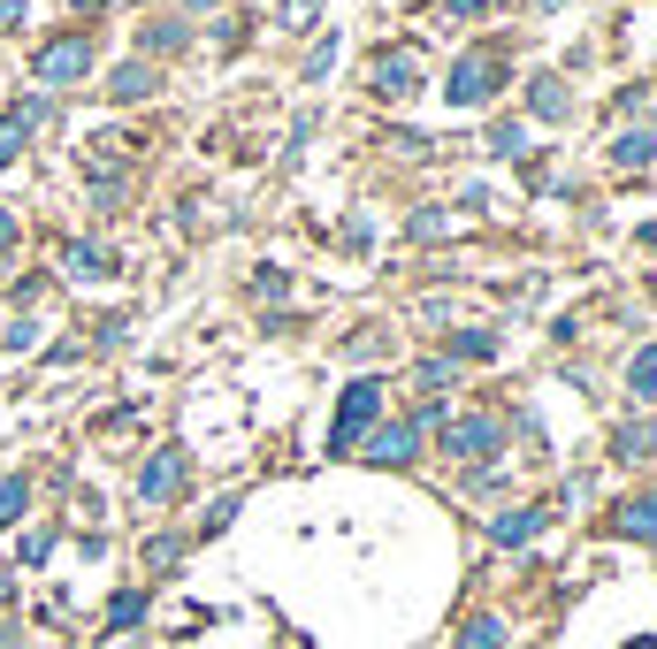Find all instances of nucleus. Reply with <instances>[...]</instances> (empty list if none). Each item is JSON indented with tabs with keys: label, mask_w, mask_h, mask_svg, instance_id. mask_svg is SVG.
Instances as JSON below:
<instances>
[{
	"label": "nucleus",
	"mask_w": 657,
	"mask_h": 649,
	"mask_svg": "<svg viewBox=\"0 0 657 649\" xmlns=\"http://www.w3.org/2000/svg\"><path fill=\"white\" fill-rule=\"evenodd\" d=\"M444 444H452L459 459H490L497 444H504V428H497L490 413H475V421H459V428H444Z\"/></svg>",
	"instance_id": "obj_6"
},
{
	"label": "nucleus",
	"mask_w": 657,
	"mask_h": 649,
	"mask_svg": "<svg viewBox=\"0 0 657 649\" xmlns=\"http://www.w3.org/2000/svg\"><path fill=\"white\" fill-rule=\"evenodd\" d=\"M620 535H635V542H657V496H635V504H620Z\"/></svg>",
	"instance_id": "obj_8"
},
{
	"label": "nucleus",
	"mask_w": 657,
	"mask_h": 649,
	"mask_svg": "<svg viewBox=\"0 0 657 649\" xmlns=\"http://www.w3.org/2000/svg\"><path fill=\"white\" fill-rule=\"evenodd\" d=\"M283 23H291V31H307V23H314V0H283Z\"/></svg>",
	"instance_id": "obj_21"
},
{
	"label": "nucleus",
	"mask_w": 657,
	"mask_h": 649,
	"mask_svg": "<svg viewBox=\"0 0 657 649\" xmlns=\"http://www.w3.org/2000/svg\"><path fill=\"white\" fill-rule=\"evenodd\" d=\"M108 92H115V100H146V92H154V69H146V61H131V69H115V85H108Z\"/></svg>",
	"instance_id": "obj_10"
},
{
	"label": "nucleus",
	"mask_w": 657,
	"mask_h": 649,
	"mask_svg": "<svg viewBox=\"0 0 657 649\" xmlns=\"http://www.w3.org/2000/svg\"><path fill=\"white\" fill-rule=\"evenodd\" d=\"M69 276H115V253H100V245H69Z\"/></svg>",
	"instance_id": "obj_11"
},
{
	"label": "nucleus",
	"mask_w": 657,
	"mask_h": 649,
	"mask_svg": "<svg viewBox=\"0 0 657 649\" xmlns=\"http://www.w3.org/2000/svg\"><path fill=\"white\" fill-rule=\"evenodd\" d=\"M183 474H191V459H183V444H168V451H154V459H146L138 496H146V504H176V496H183Z\"/></svg>",
	"instance_id": "obj_3"
},
{
	"label": "nucleus",
	"mask_w": 657,
	"mask_h": 649,
	"mask_svg": "<svg viewBox=\"0 0 657 649\" xmlns=\"http://www.w3.org/2000/svg\"><path fill=\"white\" fill-rule=\"evenodd\" d=\"M543 519H550V512H512V519H497V542L512 550V542H527V535H543Z\"/></svg>",
	"instance_id": "obj_12"
},
{
	"label": "nucleus",
	"mask_w": 657,
	"mask_h": 649,
	"mask_svg": "<svg viewBox=\"0 0 657 649\" xmlns=\"http://www.w3.org/2000/svg\"><path fill=\"white\" fill-rule=\"evenodd\" d=\"M23 23V0H0V31H15Z\"/></svg>",
	"instance_id": "obj_22"
},
{
	"label": "nucleus",
	"mask_w": 657,
	"mask_h": 649,
	"mask_svg": "<svg viewBox=\"0 0 657 649\" xmlns=\"http://www.w3.org/2000/svg\"><path fill=\"white\" fill-rule=\"evenodd\" d=\"M0 245H15V214H0Z\"/></svg>",
	"instance_id": "obj_24"
},
{
	"label": "nucleus",
	"mask_w": 657,
	"mask_h": 649,
	"mask_svg": "<svg viewBox=\"0 0 657 649\" xmlns=\"http://www.w3.org/2000/svg\"><path fill=\"white\" fill-rule=\"evenodd\" d=\"M612 161H620V168H650L657 161V138H650V131H627V138L612 146Z\"/></svg>",
	"instance_id": "obj_9"
},
{
	"label": "nucleus",
	"mask_w": 657,
	"mask_h": 649,
	"mask_svg": "<svg viewBox=\"0 0 657 649\" xmlns=\"http://www.w3.org/2000/svg\"><path fill=\"white\" fill-rule=\"evenodd\" d=\"M497 85H504V61H497V54H467V61L452 69V85H444V92H452V108H482Z\"/></svg>",
	"instance_id": "obj_2"
},
{
	"label": "nucleus",
	"mask_w": 657,
	"mask_h": 649,
	"mask_svg": "<svg viewBox=\"0 0 657 649\" xmlns=\"http://www.w3.org/2000/svg\"><path fill=\"white\" fill-rule=\"evenodd\" d=\"M452 351H459V359H490L497 336H490V328H459V336H452Z\"/></svg>",
	"instance_id": "obj_14"
},
{
	"label": "nucleus",
	"mask_w": 657,
	"mask_h": 649,
	"mask_svg": "<svg viewBox=\"0 0 657 649\" xmlns=\"http://www.w3.org/2000/svg\"><path fill=\"white\" fill-rule=\"evenodd\" d=\"M23 138H31L23 123H0V168H8V161H15V154H23Z\"/></svg>",
	"instance_id": "obj_20"
},
{
	"label": "nucleus",
	"mask_w": 657,
	"mask_h": 649,
	"mask_svg": "<svg viewBox=\"0 0 657 649\" xmlns=\"http://www.w3.org/2000/svg\"><path fill=\"white\" fill-rule=\"evenodd\" d=\"M85 69H92V38H54L38 54V85H77Z\"/></svg>",
	"instance_id": "obj_4"
},
{
	"label": "nucleus",
	"mask_w": 657,
	"mask_h": 649,
	"mask_svg": "<svg viewBox=\"0 0 657 649\" xmlns=\"http://www.w3.org/2000/svg\"><path fill=\"white\" fill-rule=\"evenodd\" d=\"M413 451H421V436H413L405 421H382V428L367 436V459H375V467H413Z\"/></svg>",
	"instance_id": "obj_5"
},
{
	"label": "nucleus",
	"mask_w": 657,
	"mask_h": 649,
	"mask_svg": "<svg viewBox=\"0 0 657 649\" xmlns=\"http://www.w3.org/2000/svg\"><path fill=\"white\" fill-rule=\"evenodd\" d=\"M23 504H31V482H0V527L23 519Z\"/></svg>",
	"instance_id": "obj_19"
},
{
	"label": "nucleus",
	"mask_w": 657,
	"mask_h": 649,
	"mask_svg": "<svg viewBox=\"0 0 657 649\" xmlns=\"http://www.w3.org/2000/svg\"><path fill=\"white\" fill-rule=\"evenodd\" d=\"M459 649H504V619H467Z\"/></svg>",
	"instance_id": "obj_13"
},
{
	"label": "nucleus",
	"mask_w": 657,
	"mask_h": 649,
	"mask_svg": "<svg viewBox=\"0 0 657 649\" xmlns=\"http://www.w3.org/2000/svg\"><path fill=\"white\" fill-rule=\"evenodd\" d=\"M535 115H566V85L558 77H535Z\"/></svg>",
	"instance_id": "obj_17"
},
{
	"label": "nucleus",
	"mask_w": 657,
	"mask_h": 649,
	"mask_svg": "<svg viewBox=\"0 0 657 649\" xmlns=\"http://www.w3.org/2000/svg\"><path fill=\"white\" fill-rule=\"evenodd\" d=\"M650 451H657V428H643V421L620 428V459H650Z\"/></svg>",
	"instance_id": "obj_15"
},
{
	"label": "nucleus",
	"mask_w": 657,
	"mask_h": 649,
	"mask_svg": "<svg viewBox=\"0 0 657 649\" xmlns=\"http://www.w3.org/2000/svg\"><path fill=\"white\" fill-rule=\"evenodd\" d=\"M490 0H444V15H482Z\"/></svg>",
	"instance_id": "obj_23"
},
{
	"label": "nucleus",
	"mask_w": 657,
	"mask_h": 649,
	"mask_svg": "<svg viewBox=\"0 0 657 649\" xmlns=\"http://www.w3.org/2000/svg\"><path fill=\"white\" fill-rule=\"evenodd\" d=\"M375 92H382V100H405V92H413V54H382V61H375Z\"/></svg>",
	"instance_id": "obj_7"
},
{
	"label": "nucleus",
	"mask_w": 657,
	"mask_h": 649,
	"mask_svg": "<svg viewBox=\"0 0 657 649\" xmlns=\"http://www.w3.org/2000/svg\"><path fill=\"white\" fill-rule=\"evenodd\" d=\"M627 382H635V398H657V351H635Z\"/></svg>",
	"instance_id": "obj_16"
},
{
	"label": "nucleus",
	"mask_w": 657,
	"mask_h": 649,
	"mask_svg": "<svg viewBox=\"0 0 657 649\" xmlns=\"http://www.w3.org/2000/svg\"><path fill=\"white\" fill-rule=\"evenodd\" d=\"M138 619H146V596H115V612H108V627H115V635H131Z\"/></svg>",
	"instance_id": "obj_18"
},
{
	"label": "nucleus",
	"mask_w": 657,
	"mask_h": 649,
	"mask_svg": "<svg viewBox=\"0 0 657 649\" xmlns=\"http://www.w3.org/2000/svg\"><path fill=\"white\" fill-rule=\"evenodd\" d=\"M375 413H382V382H352L344 405H336V421H328V451H359V436L375 428Z\"/></svg>",
	"instance_id": "obj_1"
},
{
	"label": "nucleus",
	"mask_w": 657,
	"mask_h": 649,
	"mask_svg": "<svg viewBox=\"0 0 657 649\" xmlns=\"http://www.w3.org/2000/svg\"><path fill=\"white\" fill-rule=\"evenodd\" d=\"M627 649H657V642H627Z\"/></svg>",
	"instance_id": "obj_25"
}]
</instances>
